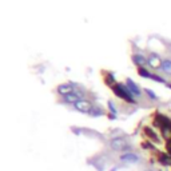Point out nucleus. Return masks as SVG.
<instances>
[{
  "label": "nucleus",
  "mask_w": 171,
  "mask_h": 171,
  "mask_svg": "<svg viewBox=\"0 0 171 171\" xmlns=\"http://www.w3.org/2000/svg\"><path fill=\"white\" fill-rule=\"evenodd\" d=\"M112 90H114L115 95L119 96V98L124 99L126 102H130V103H135V100L132 99V94L130 92V90L124 87L123 84H114L112 86Z\"/></svg>",
  "instance_id": "obj_1"
},
{
  "label": "nucleus",
  "mask_w": 171,
  "mask_h": 171,
  "mask_svg": "<svg viewBox=\"0 0 171 171\" xmlns=\"http://www.w3.org/2000/svg\"><path fill=\"white\" fill-rule=\"evenodd\" d=\"M110 144H111V149L114 150V151H127V150L130 149L127 140L123 139V138H115V139L111 140Z\"/></svg>",
  "instance_id": "obj_2"
},
{
  "label": "nucleus",
  "mask_w": 171,
  "mask_h": 171,
  "mask_svg": "<svg viewBox=\"0 0 171 171\" xmlns=\"http://www.w3.org/2000/svg\"><path fill=\"white\" fill-rule=\"evenodd\" d=\"M74 107H75L78 111H80V112H87V114H90V112H91V110L94 108V106H92L91 102L83 99V100H79L78 103H75V104H74Z\"/></svg>",
  "instance_id": "obj_3"
},
{
  "label": "nucleus",
  "mask_w": 171,
  "mask_h": 171,
  "mask_svg": "<svg viewBox=\"0 0 171 171\" xmlns=\"http://www.w3.org/2000/svg\"><path fill=\"white\" fill-rule=\"evenodd\" d=\"M63 100L66 102V103H72V104H75V103H78L79 100H83V94L75 90L74 92H71V94H68V95L63 96Z\"/></svg>",
  "instance_id": "obj_4"
},
{
  "label": "nucleus",
  "mask_w": 171,
  "mask_h": 171,
  "mask_svg": "<svg viewBox=\"0 0 171 171\" xmlns=\"http://www.w3.org/2000/svg\"><path fill=\"white\" fill-rule=\"evenodd\" d=\"M121 160L124 163H138L139 162V156L135 152H124L121 156Z\"/></svg>",
  "instance_id": "obj_5"
},
{
  "label": "nucleus",
  "mask_w": 171,
  "mask_h": 171,
  "mask_svg": "<svg viewBox=\"0 0 171 171\" xmlns=\"http://www.w3.org/2000/svg\"><path fill=\"white\" fill-rule=\"evenodd\" d=\"M74 91H75V87H74L72 84H60L57 87V92H59L62 96H66Z\"/></svg>",
  "instance_id": "obj_6"
},
{
  "label": "nucleus",
  "mask_w": 171,
  "mask_h": 171,
  "mask_svg": "<svg viewBox=\"0 0 171 171\" xmlns=\"http://www.w3.org/2000/svg\"><path fill=\"white\" fill-rule=\"evenodd\" d=\"M127 88L130 90V92L132 94V95H135V96H140V88L138 87V86L135 84V83L132 82L131 79H127Z\"/></svg>",
  "instance_id": "obj_7"
},
{
  "label": "nucleus",
  "mask_w": 171,
  "mask_h": 171,
  "mask_svg": "<svg viewBox=\"0 0 171 171\" xmlns=\"http://www.w3.org/2000/svg\"><path fill=\"white\" fill-rule=\"evenodd\" d=\"M149 64L152 68H159V67H162L160 57H159L158 55H151V56L149 57Z\"/></svg>",
  "instance_id": "obj_8"
},
{
  "label": "nucleus",
  "mask_w": 171,
  "mask_h": 171,
  "mask_svg": "<svg viewBox=\"0 0 171 171\" xmlns=\"http://www.w3.org/2000/svg\"><path fill=\"white\" fill-rule=\"evenodd\" d=\"M162 70L163 72H166L167 75H171V60H163L162 62Z\"/></svg>",
  "instance_id": "obj_9"
},
{
  "label": "nucleus",
  "mask_w": 171,
  "mask_h": 171,
  "mask_svg": "<svg viewBox=\"0 0 171 171\" xmlns=\"http://www.w3.org/2000/svg\"><path fill=\"white\" fill-rule=\"evenodd\" d=\"M132 60L135 62V63L138 64V66H140V67H143L144 64L147 63V60L142 56V55H134V56H132Z\"/></svg>",
  "instance_id": "obj_10"
},
{
  "label": "nucleus",
  "mask_w": 171,
  "mask_h": 171,
  "mask_svg": "<svg viewBox=\"0 0 171 171\" xmlns=\"http://www.w3.org/2000/svg\"><path fill=\"white\" fill-rule=\"evenodd\" d=\"M138 72H139V75H142L143 78H151V74L147 70H144L143 67H139V68H138Z\"/></svg>",
  "instance_id": "obj_11"
},
{
  "label": "nucleus",
  "mask_w": 171,
  "mask_h": 171,
  "mask_svg": "<svg viewBox=\"0 0 171 171\" xmlns=\"http://www.w3.org/2000/svg\"><path fill=\"white\" fill-rule=\"evenodd\" d=\"M90 114H91L92 116H100V115L103 114V110H100L99 107H94L91 110V112H90Z\"/></svg>",
  "instance_id": "obj_12"
},
{
  "label": "nucleus",
  "mask_w": 171,
  "mask_h": 171,
  "mask_svg": "<svg viewBox=\"0 0 171 171\" xmlns=\"http://www.w3.org/2000/svg\"><path fill=\"white\" fill-rule=\"evenodd\" d=\"M106 83H107V84H114L115 83V79H114V76L111 75V74H108V78L107 76H106Z\"/></svg>",
  "instance_id": "obj_13"
},
{
  "label": "nucleus",
  "mask_w": 171,
  "mask_h": 171,
  "mask_svg": "<svg viewBox=\"0 0 171 171\" xmlns=\"http://www.w3.org/2000/svg\"><path fill=\"white\" fill-rule=\"evenodd\" d=\"M167 158H168L167 155H160V162H163L165 165H170L171 160H170V159H167Z\"/></svg>",
  "instance_id": "obj_14"
},
{
  "label": "nucleus",
  "mask_w": 171,
  "mask_h": 171,
  "mask_svg": "<svg viewBox=\"0 0 171 171\" xmlns=\"http://www.w3.org/2000/svg\"><path fill=\"white\" fill-rule=\"evenodd\" d=\"M151 79L156 80V82H162V83H165V79H162V78H159V76H156V75H151Z\"/></svg>",
  "instance_id": "obj_15"
},
{
  "label": "nucleus",
  "mask_w": 171,
  "mask_h": 171,
  "mask_svg": "<svg viewBox=\"0 0 171 171\" xmlns=\"http://www.w3.org/2000/svg\"><path fill=\"white\" fill-rule=\"evenodd\" d=\"M146 92H147V95H149L151 99H156V95L152 91H150V90H146Z\"/></svg>",
  "instance_id": "obj_16"
},
{
  "label": "nucleus",
  "mask_w": 171,
  "mask_h": 171,
  "mask_svg": "<svg viewBox=\"0 0 171 171\" xmlns=\"http://www.w3.org/2000/svg\"><path fill=\"white\" fill-rule=\"evenodd\" d=\"M108 106H110V110H111V111H112V112L115 114V107H114V104H112V103L110 102V103H108Z\"/></svg>",
  "instance_id": "obj_17"
},
{
  "label": "nucleus",
  "mask_w": 171,
  "mask_h": 171,
  "mask_svg": "<svg viewBox=\"0 0 171 171\" xmlns=\"http://www.w3.org/2000/svg\"><path fill=\"white\" fill-rule=\"evenodd\" d=\"M147 171H152V170H147Z\"/></svg>",
  "instance_id": "obj_18"
}]
</instances>
